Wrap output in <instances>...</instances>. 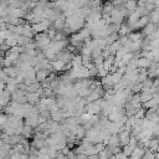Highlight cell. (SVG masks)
<instances>
[{"mask_svg":"<svg viewBox=\"0 0 159 159\" xmlns=\"http://www.w3.org/2000/svg\"><path fill=\"white\" fill-rule=\"evenodd\" d=\"M118 138H119V144L120 145H127L129 143L130 135H129V130H122L118 133Z\"/></svg>","mask_w":159,"mask_h":159,"instance_id":"4","label":"cell"},{"mask_svg":"<svg viewBox=\"0 0 159 159\" xmlns=\"http://www.w3.org/2000/svg\"><path fill=\"white\" fill-rule=\"evenodd\" d=\"M130 27H129V25L128 24H122L120 25V27H119V30H118V35H119V37L120 36H128L129 34H130Z\"/></svg>","mask_w":159,"mask_h":159,"instance_id":"9","label":"cell"},{"mask_svg":"<svg viewBox=\"0 0 159 159\" xmlns=\"http://www.w3.org/2000/svg\"><path fill=\"white\" fill-rule=\"evenodd\" d=\"M118 39H119V35H118V32H113V34H111L109 36H107L104 40H106V42H107V46H108V45H111V43L116 42Z\"/></svg>","mask_w":159,"mask_h":159,"instance_id":"12","label":"cell"},{"mask_svg":"<svg viewBox=\"0 0 159 159\" xmlns=\"http://www.w3.org/2000/svg\"><path fill=\"white\" fill-rule=\"evenodd\" d=\"M155 25L154 24H152V22H149L145 27H144V31H143V34L145 35V36H148V37H152L153 36V34L155 32Z\"/></svg>","mask_w":159,"mask_h":159,"instance_id":"10","label":"cell"},{"mask_svg":"<svg viewBox=\"0 0 159 159\" xmlns=\"http://www.w3.org/2000/svg\"><path fill=\"white\" fill-rule=\"evenodd\" d=\"M91 89L89 88H81V89H78L77 91V94H78V97H81V98H83V97H88L89 94H91Z\"/></svg>","mask_w":159,"mask_h":159,"instance_id":"14","label":"cell"},{"mask_svg":"<svg viewBox=\"0 0 159 159\" xmlns=\"http://www.w3.org/2000/svg\"><path fill=\"white\" fill-rule=\"evenodd\" d=\"M48 76H50V71H47V70H43V68H40V70H37L36 71V81L37 82H42V81H45V80H47L48 78Z\"/></svg>","mask_w":159,"mask_h":159,"instance_id":"5","label":"cell"},{"mask_svg":"<svg viewBox=\"0 0 159 159\" xmlns=\"http://www.w3.org/2000/svg\"><path fill=\"white\" fill-rule=\"evenodd\" d=\"M134 149H135V148H133V147H130L129 144H127V145H124V147H123V150H122V152H123L127 157H129V155L133 153V150H134Z\"/></svg>","mask_w":159,"mask_h":159,"instance_id":"15","label":"cell"},{"mask_svg":"<svg viewBox=\"0 0 159 159\" xmlns=\"http://www.w3.org/2000/svg\"><path fill=\"white\" fill-rule=\"evenodd\" d=\"M155 10H157V11H158V15H159V9H155Z\"/></svg>","mask_w":159,"mask_h":159,"instance_id":"16","label":"cell"},{"mask_svg":"<svg viewBox=\"0 0 159 159\" xmlns=\"http://www.w3.org/2000/svg\"><path fill=\"white\" fill-rule=\"evenodd\" d=\"M148 24H149V16H148V15L142 16V17L138 20V27H139V29H144Z\"/></svg>","mask_w":159,"mask_h":159,"instance_id":"13","label":"cell"},{"mask_svg":"<svg viewBox=\"0 0 159 159\" xmlns=\"http://www.w3.org/2000/svg\"><path fill=\"white\" fill-rule=\"evenodd\" d=\"M152 63H153V61L150 60V58H147V57H139V58H137V67L138 68H150V66H152Z\"/></svg>","mask_w":159,"mask_h":159,"instance_id":"2","label":"cell"},{"mask_svg":"<svg viewBox=\"0 0 159 159\" xmlns=\"http://www.w3.org/2000/svg\"><path fill=\"white\" fill-rule=\"evenodd\" d=\"M82 66V55H75L71 61V67H78Z\"/></svg>","mask_w":159,"mask_h":159,"instance_id":"11","label":"cell"},{"mask_svg":"<svg viewBox=\"0 0 159 159\" xmlns=\"http://www.w3.org/2000/svg\"><path fill=\"white\" fill-rule=\"evenodd\" d=\"M145 152H147V150H145V148H143L142 145H140V147L138 145V147L133 150V153L128 157V159H142V158L144 157Z\"/></svg>","mask_w":159,"mask_h":159,"instance_id":"3","label":"cell"},{"mask_svg":"<svg viewBox=\"0 0 159 159\" xmlns=\"http://www.w3.org/2000/svg\"><path fill=\"white\" fill-rule=\"evenodd\" d=\"M41 101L40 98V94L37 92H34V93H27V103H30V106L32 104H37L39 102Z\"/></svg>","mask_w":159,"mask_h":159,"instance_id":"7","label":"cell"},{"mask_svg":"<svg viewBox=\"0 0 159 159\" xmlns=\"http://www.w3.org/2000/svg\"><path fill=\"white\" fill-rule=\"evenodd\" d=\"M51 66H52V70L55 71V72H61V71H63V70H66V68H68V66L63 62V61H61V60H53V61H51Z\"/></svg>","mask_w":159,"mask_h":159,"instance_id":"1","label":"cell"},{"mask_svg":"<svg viewBox=\"0 0 159 159\" xmlns=\"http://www.w3.org/2000/svg\"><path fill=\"white\" fill-rule=\"evenodd\" d=\"M34 35H35V31H34L32 26L29 25V24H25V25H24V29H22V36L31 39Z\"/></svg>","mask_w":159,"mask_h":159,"instance_id":"8","label":"cell"},{"mask_svg":"<svg viewBox=\"0 0 159 159\" xmlns=\"http://www.w3.org/2000/svg\"><path fill=\"white\" fill-rule=\"evenodd\" d=\"M124 6L125 9L129 11V14H133L137 9H138V1L137 0H127L124 2Z\"/></svg>","mask_w":159,"mask_h":159,"instance_id":"6","label":"cell"}]
</instances>
